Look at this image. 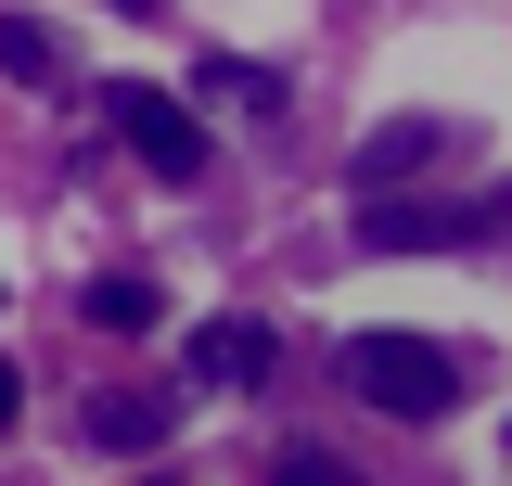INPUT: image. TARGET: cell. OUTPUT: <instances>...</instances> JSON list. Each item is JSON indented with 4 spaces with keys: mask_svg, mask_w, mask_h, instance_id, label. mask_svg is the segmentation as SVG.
<instances>
[{
    "mask_svg": "<svg viewBox=\"0 0 512 486\" xmlns=\"http://www.w3.org/2000/svg\"><path fill=\"white\" fill-rule=\"evenodd\" d=\"M346 384H359L372 410H397V423H436L448 397H461V359H448L436 333H359V346H346Z\"/></svg>",
    "mask_w": 512,
    "mask_h": 486,
    "instance_id": "6da1fadb",
    "label": "cell"
},
{
    "mask_svg": "<svg viewBox=\"0 0 512 486\" xmlns=\"http://www.w3.org/2000/svg\"><path fill=\"white\" fill-rule=\"evenodd\" d=\"M116 128H128V154H141L154 180H205V128H192V103H167L154 77L116 90Z\"/></svg>",
    "mask_w": 512,
    "mask_h": 486,
    "instance_id": "7a4b0ae2",
    "label": "cell"
},
{
    "mask_svg": "<svg viewBox=\"0 0 512 486\" xmlns=\"http://www.w3.org/2000/svg\"><path fill=\"white\" fill-rule=\"evenodd\" d=\"M461 231H474V205H410V192H372L359 205V243L372 256H448Z\"/></svg>",
    "mask_w": 512,
    "mask_h": 486,
    "instance_id": "3957f363",
    "label": "cell"
},
{
    "mask_svg": "<svg viewBox=\"0 0 512 486\" xmlns=\"http://www.w3.org/2000/svg\"><path fill=\"white\" fill-rule=\"evenodd\" d=\"M90 435H103V448H167V435H180V384H116V397H90Z\"/></svg>",
    "mask_w": 512,
    "mask_h": 486,
    "instance_id": "277c9868",
    "label": "cell"
},
{
    "mask_svg": "<svg viewBox=\"0 0 512 486\" xmlns=\"http://www.w3.org/2000/svg\"><path fill=\"white\" fill-rule=\"evenodd\" d=\"M269 359H282L269 320H205L192 333V384H269Z\"/></svg>",
    "mask_w": 512,
    "mask_h": 486,
    "instance_id": "5b68a950",
    "label": "cell"
},
{
    "mask_svg": "<svg viewBox=\"0 0 512 486\" xmlns=\"http://www.w3.org/2000/svg\"><path fill=\"white\" fill-rule=\"evenodd\" d=\"M436 154H461V128L448 116H397V128H372V141H359V180H410V167H436Z\"/></svg>",
    "mask_w": 512,
    "mask_h": 486,
    "instance_id": "8992f818",
    "label": "cell"
},
{
    "mask_svg": "<svg viewBox=\"0 0 512 486\" xmlns=\"http://www.w3.org/2000/svg\"><path fill=\"white\" fill-rule=\"evenodd\" d=\"M154 320H167V282H141V269L90 282V333H154Z\"/></svg>",
    "mask_w": 512,
    "mask_h": 486,
    "instance_id": "52a82bcc",
    "label": "cell"
},
{
    "mask_svg": "<svg viewBox=\"0 0 512 486\" xmlns=\"http://www.w3.org/2000/svg\"><path fill=\"white\" fill-rule=\"evenodd\" d=\"M0 77H26V90H64V39L39 13H0Z\"/></svg>",
    "mask_w": 512,
    "mask_h": 486,
    "instance_id": "ba28073f",
    "label": "cell"
},
{
    "mask_svg": "<svg viewBox=\"0 0 512 486\" xmlns=\"http://www.w3.org/2000/svg\"><path fill=\"white\" fill-rule=\"evenodd\" d=\"M192 77H205V90H218V103H244V116H282V77H269V64H244V52H218V64H192Z\"/></svg>",
    "mask_w": 512,
    "mask_h": 486,
    "instance_id": "9c48e42d",
    "label": "cell"
},
{
    "mask_svg": "<svg viewBox=\"0 0 512 486\" xmlns=\"http://www.w3.org/2000/svg\"><path fill=\"white\" fill-rule=\"evenodd\" d=\"M269 486H359V474H346L333 448H282V461H269Z\"/></svg>",
    "mask_w": 512,
    "mask_h": 486,
    "instance_id": "30bf717a",
    "label": "cell"
},
{
    "mask_svg": "<svg viewBox=\"0 0 512 486\" xmlns=\"http://www.w3.org/2000/svg\"><path fill=\"white\" fill-rule=\"evenodd\" d=\"M13 423H26V371L0 359V435H13Z\"/></svg>",
    "mask_w": 512,
    "mask_h": 486,
    "instance_id": "8fae6325",
    "label": "cell"
},
{
    "mask_svg": "<svg viewBox=\"0 0 512 486\" xmlns=\"http://www.w3.org/2000/svg\"><path fill=\"white\" fill-rule=\"evenodd\" d=\"M116 13H141V0H116Z\"/></svg>",
    "mask_w": 512,
    "mask_h": 486,
    "instance_id": "7c38bea8",
    "label": "cell"
}]
</instances>
